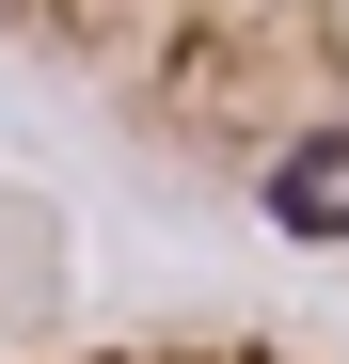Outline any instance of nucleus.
I'll use <instances>...</instances> for the list:
<instances>
[{"instance_id":"1","label":"nucleus","mask_w":349,"mask_h":364,"mask_svg":"<svg viewBox=\"0 0 349 364\" xmlns=\"http://www.w3.org/2000/svg\"><path fill=\"white\" fill-rule=\"evenodd\" d=\"M0 48L174 191L349 254V0H0Z\"/></svg>"},{"instance_id":"2","label":"nucleus","mask_w":349,"mask_h":364,"mask_svg":"<svg viewBox=\"0 0 349 364\" xmlns=\"http://www.w3.org/2000/svg\"><path fill=\"white\" fill-rule=\"evenodd\" d=\"M32 364H333L286 333H95V348H32Z\"/></svg>"}]
</instances>
